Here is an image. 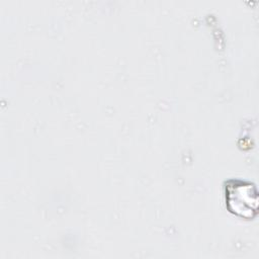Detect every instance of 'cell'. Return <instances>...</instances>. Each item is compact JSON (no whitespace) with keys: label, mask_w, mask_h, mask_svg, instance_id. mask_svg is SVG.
<instances>
[{"label":"cell","mask_w":259,"mask_h":259,"mask_svg":"<svg viewBox=\"0 0 259 259\" xmlns=\"http://www.w3.org/2000/svg\"><path fill=\"white\" fill-rule=\"evenodd\" d=\"M226 205L234 214L252 219L258 210V191L254 183L232 179L226 183Z\"/></svg>","instance_id":"1"}]
</instances>
